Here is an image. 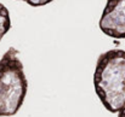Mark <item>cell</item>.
<instances>
[{
    "mask_svg": "<svg viewBox=\"0 0 125 117\" xmlns=\"http://www.w3.org/2000/svg\"><path fill=\"white\" fill-rule=\"evenodd\" d=\"M94 87L102 105L118 117H125V51L109 50L97 58Z\"/></svg>",
    "mask_w": 125,
    "mask_h": 117,
    "instance_id": "cell-1",
    "label": "cell"
},
{
    "mask_svg": "<svg viewBox=\"0 0 125 117\" xmlns=\"http://www.w3.org/2000/svg\"><path fill=\"white\" fill-rule=\"evenodd\" d=\"M27 89L28 81L20 52L10 47L0 59V117L13 116L18 112Z\"/></svg>",
    "mask_w": 125,
    "mask_h": 117,
    "instance_id": "cell-2",
    "label": "cell"
},
{
    "mask_svg": "<svg viewBox=\"0 0 125 117\" xmlns=\"http://www.w3.org/2000/svg\"><path fill=\"white\" fill-rule=\"evenodd\" d=\"M98 27L109 38L125 39V0H107Z\"/></svg>",
    "mask_w": 125,
    "mask_h": 117,
    "instance_id": "cell-3",
    "label": "cell"
},
{
    "mask_svg": "<svg viewBox=\"0 0 125 117\" xmlns=\"http://www.w3.org/2000/svg\"><path fill=\"white\" fill-rule=\"evenodd\" d=\"M11 28V18H10V12L0 2V41L4 38V35L10 30Z\"/></svg>",
    "mask_w": 125,
    "mask_h": 117,
    "instance_id": "cell-4",
    "label": "cell"
},
{
    "mask_svg": "<svg viewBox=\"0 0 125 117\" xmlns=\"http://www.w3.org/2000/svg\"><path fill=\"white\" fill-rule=\"evenodd\" d=\"M20 1H24L27 2L28 5L31 6H34V7H39V6H44V5H47L55 0H20Z\"/></svg>",
    "mask_w": 125,
    "mask_h": 117,
    "instance_id": "cell-5",
    "label": "cell"
}]
</instances>
